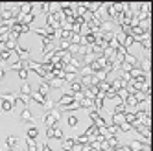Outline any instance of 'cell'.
Returning a JSON list of instances; mask_svg holds the SVG:
<instances>
[{
    "instance_id": "d6a6232c",
    "label": "cell",
    "mask_w": 153,
    "mask_h": 151,
    "mask_svg": "<svg viewBox=\"0 0 153 151\" xmlns=\"http://www.w3.org/2000/svg\"><path fill=\"white\" fill-rule=\"evenodd\" d=\"M4 74H6V72H4V68H0V79L4 78Z\"/></svg>"
},
{
    "instance_id": "603a6c76",
    "label": "cell",
    "mask_w": 153,
    "mask_h": 151,
    "mask_svg": "<svg viewBox=\"0 0 153 151\" xmlns=\"http://www.w3.org/2000/svg\"><path fill=\"white\" fill-rule=\"evenodd\" d=\"M17 74H19V78L22 79V81H26V79H28V76H30V72H28L26 68H22V70H19Z\"/></svg>"
},
{
    "instance_id": "9c48e42d",
    "label": "cell",
    "mask_w": 153,
    "mask_h": 151,
    "mask_svg": "<svg viewBox=\"0 0 153 151\" xmlns=\"http://www.w3.org/2000/svg\"><path fill=\"white\" fill-rule=\"evenodd\" d=\"M85 135H87V136H89V138L92 140V138L98 135V127H96V125H89V127L85 129Z\"/></svg>"
},
{
    "instance_id": "cb8c5ba5",
    "label": "cell",
    "mask_w": 153,
    "mask_h": 151,
    "mask_svg": "<svg viewBox=\"0 0 153 151\" xmlns=\"http://www.w3.org/2000/svg\"><path fill=\"white\" fill-rule=\"evenodd\" d=\"M11 68L19 72V70H22V68H24V63H22V61H15V63L11 64Z\"/></svg>"
},
{
    "instance_id": "9a60e30c",
    "label": "cell",
    "mask_w": 153,
    "mask_h": 151,
    "mask_svg": "<svg viewBox=\"0 0 153 151\" xmlns=\"http://www.w3.org/2000/svg\"><path fill=\"white\" fill-rule=\"evenodd\" d=\"M20 120H22V122H30V124H31V120H33V118H31V111H30V109H24L22 113H20Z\"/></svg>"
},
{
    "instance_id": "e0dca14e",
    "label": "cell",
    "mask_w": 153,
    "mask_h": 151,
    "mask_svg": "<svg viewBox=\"0 0 153 151\" xmlns=\"http://www.w3.org/2000/svg\"><path fill=\"white\" fill-rule=\"evenodd\" d=\"M37 135H39L37 127H33V125H31V127L28 129V133H26V138H31V140H35V138H37Z\"/></svg>"
},
{
    "instance_id": "83f0119b",
    "label": "cell",
    "mask_w": 153,
    "mask_h": 151,
    "mask_svg": "<svg viewBox=\"0 0 153 151\" xmlns=\"http://www.w3.org/2000/svg\"><path fill=\"white\" fill-rule=\"evenodd\" d=\"M0 57H2V61H7L9 57H11V52H7V50H2V53H0Z\"/></svg>"
},
{
    "instance_id": "8fae6325",
    "label": "cell",
    "mask_w": 153,
    "mask_h": 151,
    "mask_svg": "<svg viewBox=\"0 0 153 151\" xmlns=\"http://www.w3.org/2000/svg\"><path fill=\"white\" fill-rule=\"evenodd\" d=\"M74 140H76V144H79V146H85V144H89V142H91V138L87 136L85 133H81L78 138H74Z\"/></svg>"
},
{
    "instance_id": "d6986e66",
    "label": "cell",
    "mask_w": 153,
    "mask_h": 151,
    "mask_svg": "<svg viewBox=\"0 0 153 151\" xmlns=\"http://www.w3.org/2000/svg\"><path fill=\"white\" fill-rule=\"evenodd\" d=\"M45 109H46V113H48V111H53V109H56V101L50 100V98H46V100H45Z\"/></svg>"
},
{
    "instance_id": "7402d4cb",
    "label": "cell",
    "mask_w": 153,
    "mask_h": 151,
    "mask_svg": "<svg viewBox=\"0 0 153 151\" xmlns=\"http://www.w3.org/2000/svg\"><path fill=\"white\" fill-rule=\"evenodd\" d=\"M118 131H124V133H129V131H133V125H129V124H122V125H120L118 127Z\"/></svg>"
},
{
    "instance_id": "ac0fdd59",
    "label": "cell",
    "mask_w": 153,
    "mask_h": 151,
    "mask_svg": "<svg viewBox=\"0 0 153 151\" xmlns=\"http://www.w3.org/2000/svg\"><path fill=\"white\" fill-rule=\"evenodd\" d=\"M114 114H126V105L122 101H118L114 105Z\"/></svg>"
},
{
    "instance_id": "4dcf8cb0",
    "label": "cell",
    "mask_w": 153,
    "mask_h": 151,
    "mask_svg": "<svg viewBox=\"0 0 153 151\" xmlns=\"http://www.w3.org/2000/svg\"><path fill=\"white\" fill-rule=\"evenodd\" d=\"M41 151H53V149H52L48 144H42V146H41Z\"/></svg>"
},
{
    "instance_id": "ffe728a7",
    "label": "cell",
    "mask_w": 153,
    "mask_h": 151,
    "mask_svg": "<svg viewBox=\"0 0 153 151\" xmlns=\"http://www.w3.org/2000/svg\"><path fill=\"white\" fill-rule=\"evenodd\" d=\"M78 109H79V103H78V101H72V103H68L67 107H63V111H68V113H70V111H78Z\"/></svg>"
},
{
    "instance_id": "3957f363",
    "label": "cell",
    "mask_w": 153,
    "mask_h": 151,
    "mask_svg": "<svg viewBox=\"0 0 153 151\" xmlns=\"http://www.w3.org/2000/svg\"><path fill=\"white\" fill-rule=\"evenodd\" d=\"M124 63H127V64H131V67H133V68H137L138 67V59L133 56V53H126V56H124Z\"/></svg>"
},
{
    "instance_id": "30bf717a",
    "label": "cell",
    "mask_w": 153,
    "mask_h": 151,
    "mask_svg": "<svg viewBox=\"0 0 153 151\" xmlns=\"http://www.w3.org/2000/svg\"><path fill=\"white\" fill-rule=\"evenodd\" d=\"M31 94V85L28 81L22 83V87H20V96H30Z\"/></svg>"
},
{
    "instance_id": "7c38bea8",
    "label": "cell",
    "mask_w": 153,
    "mask_h": 151,
    "mask_svg": "<svg viewBox=\"0 0 153 151\" xmlns=\"http://www.w3.org/2000/svg\"><path fill=\"white\" fill-rule=\"evenodd\" d=\"M6 144H7V147H9V149H13V147L19 144V138H17V136H13V135H9V136L6 138Z\"/></svg>"
},
{
    "instance_id": "4316f807",
    "label": "cell",
    "mask_w": 153,
    "mask_h": 151,
    "mask_svg": "<svg viewBox=\"0 0 153 151\" xmlns=\"http://www.w3.org/2000/svg\"><path fill=\"white\" fill-rule=\"evenodd\" d=\"M35 33H37L39 37H48V33H46V28H37V30H35Z\"/></svg>"
},
{
    "instance_id": "6da1fadb",
    "label": "cell",
    "mask_w": 153,
    "mask_h": 151,
    "mask_svg": "<svg viewBox=\"0 0 153 151\" xmlns=\"http://www.w3.org/2000/svg\"><path fill=\"white\" fill-rule=\"evenodd\" d=\"M59 118H61V113H59L57 109L45 113V116H42V122H45V127H46V129H50V127H56V125L59 124Z\"/></svg>"
},
{
    "instance_id": "7a4b0ae2",
    "label": "cell",
    "mask_w": 153,
    "mask_h": 151,
    "mask_svg": "<svg viewBox=\"0 0 153 151\" xmlns=\"http://www.w3.org/2000/svg\"><path fill=\"white\" fill-rule=\"evenodd\" d=\"M24 68H26L28 72H37V70L41 68V63H37V61H31V59H28V61L24 63Z\"/></svg>"
},
{
    "instance_id": "d4e9b609",
    "label": "cell",
    "mask_w": 153,
    "mask_h": 151,
    "mask_svg": "<svg viewBox=\"0 0 153 151\" xmlns=\"http://www.w3.org/2000/svg\"><path fill=\"white\" fill-rule=\"evenodd\" d=\"M37 144H35V140H31V138H26V149H35Z\"/></svg>"
},
{
    "instance_id": "277c9868",
    "label": "cell",
    "mask_w": 153,
    "mask_h": 151,
    "mask_svg": "<svg viewBox=\"0 0 153 151\" xmlns=\"http://www.w3.org/2000/svg\"><path fill=\"white\" fill-rule=\"evenodd\" d=\"M81 90H83V85H81L78 79L70 83V92H68L70 96H72V94H78V92H81Z\"/></svg>"
},
{
    "instance_id": "52a82bcc",
    "label": "cell",
    "mask_w": 153,
    "mask_h": 151,
    "mask_svg": "<svg viewBox=\"0 0 153 151\" xmlns=\"http://www.w3.org/2000/svg\"><path fill=\"white\" fill-rule=\"evenodd\" d=\"M0 107H2L4 113H9V111H13V101H9V100H0Z\"/></svg>"
},
{
    "instance_id": "1f68e13d",
    "label": "cell",
    "mask_w": 153,
    "mask_h": 151,
    "mask_svg": "<svg viewBox=\"0 0 153 151\" xmlns=\"http://www.w3.org/2000/svg\"><path fill=\"white\" fill-rule=\"evenodd\" d=\"M70 151H81V146H79V144H74V147H72Z\"/></svg>"
},
{
    "instance_id": "f1b7e54d",
    "label": "cell",
    "mask_w": 153,
    "mask_h": 151,
    "mask_svg": "<svg viewBox=\"0 0 153 151\" xmlns=\"http://www.w3.org/2000/svg\"><path fill=\"white\" fill-rule=\"evenodd\" d=\"M53 138H56V140H63V138H65V136H63V131H61V127L56 129V136H53Z\"/></svg>"
},
{
    "instance_id": "f546056e",
    "label": "cell",
    "mask_w": 153,
    "mask_h": 151,
    "mask_svg": "<svg viewBox=\"0 0 153 151\" xmlns=\"http://www.w3.org/2000/svg\"><path fill=\"white\" fill-rule=\"evenodd\" d=\"M30 31V26H26V24H20V35L22 33H28Z\"/></svg>"
},
{
    "instance_id": "484cf974",
    "label": "cell",
    "mask_w": 153,
    "mask_h": 151,
    "mask_svg": "<svg viewBox=\"0 0 153 151\" xmlns=\"http://www.w3.org/2000/svg\"><path fill=\"white\" fill-rule=\"evenodd\" d=\"M103 98H107V100H113V98H116V90L109 89V90L105 92V96H103Z\"/></svg>"
},
{
    "instance_id": "5b68a950",
    "label": "cell",
    "mask_w": 153,
    "mask_h": 151,
    "mask_svg": "<svg viewBox=\"0 0 153 151\" xmlns=\"http://www.w3.org/2000/svg\"><path fill=\"white\" fill-rule=\"evenodd\" d=\"M41 96H42V98H46V96H48V92H50V85L46 83V81H41V85H39V90H37Z\"/></svg>"
},
{
    "instance_id": "836d02e7",
    "label": "cell",
    "mask_w": 153,
    "mask_h": 151,
    "mask_svg": "<svg viewBox=\"0 0 153 151\" xmlns=\"http://www.w3.org/2000/svg\"><path fill=\"white\" fill-rule=\"evenodd\" d=\"M6 151H15V149H9V147H7V149H6Z\"/></svg>"
},
{
    "instance_id": "ba28073f",
    "label": "cell",
    "mask_w": 153,
    "mask_h": 151,
    "mask_svg": "<svg viewBox=\"0 0 153 151\" xmlns=\"http://www.w3.org/2000/svg\"><path fill=\"white\" fill-rule=\"evenodd\" d=\"M72 101H74L72 96H70V94H65V96H61V98H59V107L63 109V107H67V105L72 103Z\"/></svg>"
},
{
    "instance_id": "4fadbf2b",
    "label": "cell",
    "mask_w": 153,
    "mask_h": 151,
    "mask_svg": "<svg viewBox=\"0 0 153 151\" xmlns=\"http://www.w3.org/2000/svg\"><path fill=\"white\" fill-rule=\"evenodd\" d=\"M48 85H50V89H59V87H63V79H56V78H52L50 81H46Z\"/></svg>"
},
{
    "instance_id": "2e32d148",
    "label": "cell",
    "mask_w": 153,
    "mask_h": 151,
    "mask_svg": "<svg viewBox=\"0 0 153 151\" xmlns=\"http://www.w3.org/2000/svg\"><path fill=\"white\" fill-rule=\"evenodd\" d=\"M17 46H19L17 42H15V41H9V39L4 42V50H7V52H15V48H17Z\"/></svg>"
},
{
    "instance_id": "44dd1931",
    "label": "cell",
    "mask_w": 153,
    "mask_h": 151,
    "mask_svg": "<svg viewBox=\"0 0 153 151\" xmlns=\"http://www.w3.org/2000/svg\"><path fill=\"white\" fill-rule=\"evenodd\" d=\"M78 124H79V118L74 116V114H70V116H68V125H70V127H78Z\"/></svg>"
},
{
    "instance_id": "8992f818",
    "label": "cell",
    "mask_w": 153,
    "mask_h": 151,
    "mask_svg": "<svg viewBox=\"0 0 153 151\" xmlns=\"http://www.w3.org/2000/svg\"><path fill=\"white\" fill-rule=\"evenodd\" d=\"M30 100H33V101H35V103H39V105H45V100H46V98H42V96H41L37 90H31Z\"/></svg>"
},
{
    "instance_id": "5bb4252c",
    "label": "cell",
    "mask_w": 153,
    "mask_h": 151,
    "mask_svg": "<svg viewBox=\"0 0 153 151\" xmlns=\"http://www.w3.org/2000/svg\"><path fill=\"white\" fill-rule=\"evenodd\" d=\"M74 144H76L74 138H67V140H63V146H61V147H63L65 151H70V149L74 147Z\"/></svg>"
}]
</instances>
